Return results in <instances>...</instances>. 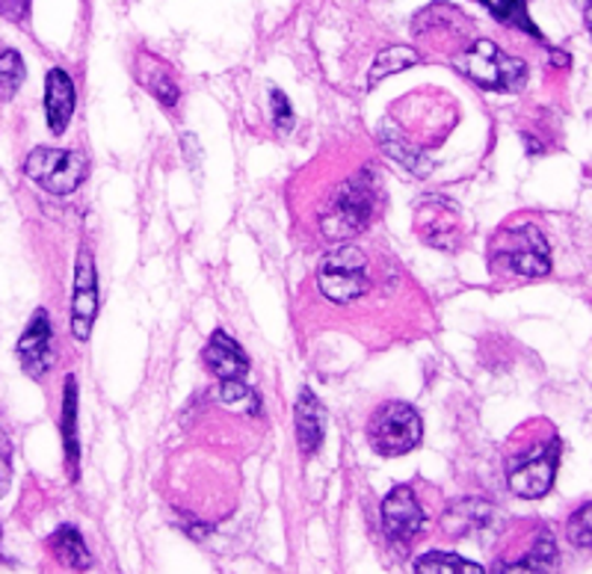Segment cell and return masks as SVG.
I'll return each instance as SVG.
<instances>
[{"instance_id": "6da1fadb", "label": "cell", "mask_w": 592, "mask_h": 574, "mask_svg": "<svg viewBox=\"0 0 592 574\" xmlns=\"http://www.w3.org/2000/svg\"><path fill=\"white\" fill-rule=\"evenodd\" d=\"M373 208H377V181L370 169H361L359 176L343 181L332 193L326 211L320 213V232L329 241H347L364 232L373 220Z\"/></svg>"}, {"instance_id": "7a4b0ae2", "label": "cell", "mask_w": 592, "mask_h": 574, "mask_svg": "<svg viewBox=\"0 0 592 574\" xmlns=\"http://www.w3.org/2000/svg\"><path fill=\"white\" fill-rule=\"evenodd\" d=\"M456 65L465 77H472L474 84L491 93H518L528 84V65L504 54L489 39L474 42L463 56H456Z\"/></svg>"}, {"instance_id": "3957f363", "label": "cell", "mask_w": 592, "mask_h": 574, "mask_svg": "<svg viewBox=\"0 0 592 574\" xmlns=\"http://www.w3.org/2000/svg\"><path fill=\"white\" fill-rule=\"evenodd\" d=\"M421 436H424L421 415L409 403H400V400L385 403L368 424L370 447L380 456L409 454V450H415Z\"/></svg>"}, {"instance_id": "277c9868", "label": "cell", "mask_w": 592, "mask_h": 574, "mask_svg": "<svg viewBox=\"0 0 592 574\" xmlns=\"http://www.w3.org/2000/svg\"><path fill=\"white\" fill-rule=\"evenodd\" d=\"M317 285L326 299L347 306L368 290V258L356 246H338L317 269Z\"/></svg>"}, {"instance_id": "5b68a950", "label": "cell", "mask_w": 592, "mask_h": 574, "mask_svg": "<svg viewBox=\"0 0 592 574\" xmlns=\"http://www.w3.org/2000/svg\"><path fill=\"white\" fill-rule=\"evenodd\" d=\"M495 258L516 276L539 278L548 276L551 269V252H548V241L542 237L537 225H516L498 237L495 243Z\"/></svg>"}, {"instance_id": "8992f818", "label": "cell", "mask_w": 592, "mask_h": 574, "mask_svg": "<svg viewBox=\"0 0 592 574\" xmlns=\"http://www.w3.org/2000/svg\"><path fill=\"white\" fill-rule=\"evenodd\" d=\"M24 172L47 193L68 195L84 184L86 176H89V167H86L84 155H77V151L36 149L30 151Z\"/></svg>"}, {"instance_id": "52a82bcc", "label": "cell", "mask_w": 592, "mask_h": 574, "mask_svg": "<svg viewBox=\"0 0 592 574\" xmlns=\"http://www.w3.org/2000/svg\"><path fill=\"white\" fill-rule=\"evenodd\" d=\"M557 442L548 447H537L518 459L512 468H509V489L518 498H542L551 482H554L557 474V459H560V450H557Z\"/></svg>"}, {"instance_id": "ba28073f", "label": "cell", "mask_w": 592, "mask_h": 574, "mask_svg": "<svg viewBox=\"0 0 592 574\" xmlns=\"http://www.w3.org/2000/svg\"><path fill=\"white\" fill-rule=\"evenodd\" d=\"M95 317H98V273L89 249H81L77 255V269H74V290H72V332L77 341H86L93 332Z\"/></svg>"}, {"instance_id": "9c48e42d", "label": "cell", "mask_w": 592, "mask_h": 574, "mask_svg": "<svg viewBox=\"0 0 592 574\" xmlns=\"http://www.w3.org/2000/svg\"><path fill=\"white\" fill-rule=\"evenodd\" d=\"M424 510L417 503L415 491L409 486H398L382 500V530L391 542H409L424 530Z\"/></svg>"}, {"instance_id": "30bf717a", "label": "cell", "mask_w": 592, "mask_h": 574, "mask_svg": "<svg viewBox=\"0 0 592 574\" xmlns=\"http://www.w3.org/2000/svg\"><path fill=\"white\" fill-rule=\"evenodd\" d=\"M417 228L430 246L451 249L459 234V208L442 195H426L417 202Z\"/></svg>"}, {"instance_id": "8fae6325", "label": "cell", "mask_w": 592, "mask_h": 574, "mask_svg": "<svg viewBox=\"0 0 592 574\" xmlns=\"http://www.w3.org/2000/svg\"><path fill=\"white\" fill-rule=\"evenodd\" d=\"M19 359L21 368L33 376V380H42L51 364H54V332H51V317L39 308L30 326L24 329L19 341Z\"/></svg>"}, {"instance_id": "7c38bea8", "label": "cell", "mask_w": 592, "mask_h": 574, "mask_svg": "<svg viewBox=\"0 0 592 574\" xmlns=\"http://www.w3.org/2000/svg\"><path fill=\"white\" fill-rule=\"evenodd\" d=\"M326 436V408L315 391L303 389L296 400V442L306 456H315Z\"/></svg>"}, {"instance_id": "4fadbf2b", "label": "cell", "mask_w": 592, "mask_h": 574, "mask_svg": "<svg viewBox=\"0 0 592 574\" xmlns=\"http://www.w3.org/2000/svg\"><path fill=\"white\" fill-rule=\"evenodd\" d=\"M204 364L211 368L220 380H246L250 373V359L232 334L213 332V338L204 347Z\"/></svg>"}, {"instance_id": "5bb4252c", "label": "cell", "mask_w": 592, "mask_h": 574, "mask_svg": "<svg viewBox=\"0 0 592 574\" xmlns=\"http://www.w3.org/2000/svg\"><path fill=\"white\" fill-rule=\"evenodd\" d=\"M74 84L72 77L65 75L63 68H51L45 77V116H47V128L54 134H65L68 121L74 116Z\"/></svg>"}, {"instance_id": "9a60e30c", "label": "cell", "mask_w": 592, "mask_h": 574, "mask_svg": "<svg viewBox=\"0 0 592 574\" xmlns=\"http://www.w3.org/2000/svg\"><path fill=\"white\" fill-rule=\"evenodd\" d=\"M491 524H495V510L489 503L474 498L456 503L454 510H447V515H444V528L454 536H472V533H480Z\"/></svg>"}, {"instance_id": "2e32d148", "label": "cell", "mask_w": 592, "mask_h": 574, "mask_svg": "<svg viewBox=\"0 0 592 574\" xmlns=\"http://www.w3.org/2000/svg\"><path fill=\"white\" fill-rule=\"evenodd\" d=\"M380 139H382V149H385V155L398 160V163H403V167H406L412 176L424 178L433 172V160L426 158L421 149H415L409 139H403V134H400L394 125H385V128H382Z\"/></svg>"}, {"instance_id": "e0dca14e", "label": "cell", "mask_w": 592, "mask_h": 574, "mask_svg": "<svg viewBox=\"0 0 592 574\" xmlns=\"http://www.w3.org/2000/svg\"><path fill=\"white\" fill-rule=\"evenodd\" d=\"M63 447L65 463H68V477L77 480V459H81V445H77V380L68 376L63 391Z\"/></svg>"}, {"instance_id": "ac0fdd59", "label": "cell", "mask_w": 592, "mask_h": 574, "mask_svg": "<svg viewBox=\"0 0 592 574\" xmlns=\"http://www.w3.org/2000/svg\"><path fill=\"white\" fill-rule=\"evenodd\" d=\"M51 551H54L60 563L74 568V572H86V568L93 565V554H89V548L84 545V536L74 528H68V524L56 530L54 536H51Z\"/></svg>"}, {"instance_id": "d6986e66", "label": "cell", "mask_w": 592, "mask_h": 574, "mask_svg": "<svg viewBox=\"0 0 592 574\" xmlns=\"http://www.w3.org/2000/svg\"><path fill=\"white\" fill-rule=\"evenodd\" d=\"M557 565V545H554V536L551 533H542V536L533 542V548H530L528 556H521V560H516V563H507L500 565V568H495V572H551Z\"/></svg>"}, {"instance_id": "ffe728a7", "label": "cell", "mask_w": 592, "mask_h": 574, "mask_svg": "<svg viewBox=\"0 0 592 574\" xmlns=\"http://www.w3.org/2000/svg\"><path fill=\"white\" fill-rule=\"evenodd\" d=\"M480 3L500 21V24L525 30V33L539 39V30L537 24H533V19L528 15V3H525V0H480Z\"/></svg>"}, {"instance_id": "44dd1931", "label": "cell", "mask_w": 592, "mask_h": 574, "mask_svg": "<svg viewBox=\"0 0 592 574\" xmlns=\"http://www.w3.org/2000/svg\"><path fill=\"white\" fill-rule=\"evenodd\" d=\"M417 574H483L477 563H468L463 556L456 554H442V551H430V554L417 556L415 560Z\"/></svg>"}, {"instance_id": "7402d4cb", "label": "cell", "mask_w": 592, "mask_h": 574, "mask_svg": "<svg viewBox=\"0 0 592 574\" xmlns=\"http://www.w3.org/2000/svg\"><path fill=\"white\" fill-rule=\"evenodd\" d=\"M421 56L412 51V47H385L380 56H377V63H373V68H370V77L368 84L377 86L380 81H385V77L398 75V72H406V68H412V65L417 63Z\"/></svg>"}, {"instance_id": "603a6c76", "label": "cell", "mask_w": 592, "mask_h": 574, "mask_svg": "<svg viewBox=\"0 0 592 574\" xmlns=\"http://www.w3.org/2000/svg\"><path fill=\"white\" fill-rule=\"evenodd\" d=\"M216 397L225 408H234V412H243V415H258L261 400L258 394L246 385L243 380H222Z\"/></svg>"}, {"instance_id": "cb8c5ba5", "label": "cell", "mask_w": 592, "mask_h": 574, "mask_svg": "<svg viewBox=\"0 0 592 574\" xmlns=\"http://www.w3.org/2000/svg\"><path fill=\"white\" fill-rule=\"evenodd\" d=\"M148 65H151V72H146V75H139L142 81H146V89L155 98H158L163 107H176L178 104V86L176 81L167 75V68L163 65H158L155 60H148Z\"/></svg>"}, {"instance_id": "d4e9b609", "label": "cell", "mask_w": 592, "mask_h": 574, "mask_svg": "<svg viewBox=\"0 0 592 574\" xmlns=\"http://www.w3.org/2000/svg\"><path fill=\"white\" fill-rule=\"evenodd\" d=\"M24 84V63L15 51H0V98L10 102Z\"/></svg>"}, {"instance_id": "484cf974", "label": "cell", "mask_w": 592, "mask_h": 574, "mask_svg": "<svg viewBox=\"0 0 592 574\" xmlns=\"http://www.w3.org/2000/svg\"><path fill=\"white\" fill-rule=\"evenodd\" d=\"M569 539L583 551L592 545V503H581V510L569 519Z\"/></svg>"}, {"instance_id": "4316f807", "label": "cell", "mask_w": 592, "mask_h": 574, "mask_svg": "<svg viewBox=\"0 0 592 574\" xmlns=\"http://www.w3.org/2000/svg\"><path fill=\"white\" fill-rule=\"evenodd\" d=\"M269 107H273V125H276L278 130L294 128V107H290V102L285 98V93L273 89V93H269Z\"/></svg>"}, {"instance_id": "83f0119b", "label": "cell", "mask_w": 592, "mask_h": 574, "mask_svg": "<svg viewBox=\"0 0 592 574\" xmlns=\"http://www.w3.org/2000/svg\"><path fill=\"white\" fill-rule=\"evenodd\" d=\"M10 489V463H7V456L0 454V498L7 495Z\"/></svg>"}]
</instances>
